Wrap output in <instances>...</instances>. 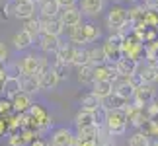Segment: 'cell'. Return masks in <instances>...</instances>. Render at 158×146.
<instances>
[{"instance_id": "obj_11", "label": "cell", "mask_w": 158, "mask_h": 146, "mask_svg": "<svg viewBox=\"0 0 158 146\" xmlns=\"http://www.w3.org/2000/svg\"><path fill=\"white\" fill-rule=\"evenodd\" d=\"M60 14V4L57 0H43L37 8V16L41 18H57Z\"/></svg>"}, {"instance_id": "obj_17", "label": "cell", "mask_w": 158, "mask_h": 146, "mask_svg": "<svg viewBox=\"0 0 158 146\" xmlns=\"http://www.w3.org/2000/svg\"><path fill=\"white\" fill-rule=\"evenodd\" d=\"M20 92H22L20 78H18V76H8V80H6L4 86H2V95L8 97V99H12V97L18 95Z\"/></svg>"}, {"instance_id": "obj_1", "label": "cell", "mask_w": 158, "mask_h": 146, "mask_svg": "<svg viewBox=\"0 0 158 146\" xmlns=\"http://www.w3.org/2000/svg\"><path fill=\"white\" fill-rule=\"evenodd\" d=\"M129 127V117H127L125 109H107V121H106V129L107 132L115 136H123Z\"/></svg>"}, {"instance_id": "obj_15", "label": "cell", "mask_w": 158, "mask_h": 146, "mask_svg": "<svg viewBox=\"0 0 158 146\" xmlns=\"http://www.w3.org/2000/svg\"><path fill=\"white\" fill-rule=\"evenodd\" d=\"M35 2L33 0H23V2H18V10H16V18L18 20H31L35 18Z\"/></svg>"}, {"instance_id": "obj_14", "label": "cell", "mask_w": 158, "mask_h": 146, "mask_svg": "<svg viewBox=\"0 0 158 146\" xmlns=\"http://www.w3.org/2000/svg\"><path fill=\"white\" fill-rule=\"evenodd\" d=\"M33 41H35V39L26 31V29H20L18 33H14L12 43H14V49H16V51H27V49L33 45Z\"/></svg>"}, {"instance_id": "obj_43", "label": "cell", "mask_w": 158, "mask_h": 146, "mask_svg": "<svg viewBox=\"0 0 158 146\" xmlns=\"http://www.w3.org/2000/svg\"><path fill=\"white\" fill-rule=\"evenodd\" d=\"M0 20H6V14H4V2L0 0Z\"/></svg>"}, {"instance_id": "obj_18", "label": "cell", "mask_w": 158, "mask_h": 146, "mask_svg": "<svg viewBox=\"0 0 158 146\" xmlns=\"http://www.w3.org/2000/svg\"><path fill=\"white\" fill-rule=\"evenodd\" d=\"M92 125H96V121H94V111L80 109V111L74 115V127H76V131H78V129H86V127H92Z\"/></svg>"}, {"instance_id": "obj_45", "label": "cell", "mask_w": 158, "mask_h": 146, "mask_svg": "<svg viewBox=\"0 0 158 146\" xmlns=\"http://www.w3.org/2000/svg\"><path fill=\"white\" fill-rule=\"evenodd\" d=\"M113 2H115V4H121V2H125V0H113Z\"/></svg>"}, {"instance_id": "obj_27", "label": "cell", "mask_w": 158, "mask_h": 146, "mask_svg": "<svg viewBox=\"0 0 158 146\" xmlns=\"http://www.w3.org/2000/svg\"><path fill=\"white\" fill-rule=\"evenodd\" d=\"M74 53H76V45H72V43H63V47L59 49V53L55 55V57L60 59V60H64L66 64H72Z\"/></svg>"}, {"instance_id": "obj_6", "label": "cell", "mask_w": 158, "mask_h": 146, "mask_svg": "<svg viewBox=\"0 0 158 146\" xmlns=\"http://www.w3.org/2000/svg\"><path fill=\"white\" fill-rule=\"evenodd\" d=\"M156 99V90H154V84H143V86L137 88L135 92V99H133V103H135L137 107H147L150 101Z\"/></svg>"}, {"instance_id": "obj_23", "label": "cell", "mask_w": 158, "mask_h": 146, "mask_svg": "<svg viewBox=\"0 0 158 146\" xmlns=\"http://www.w3.org/2000/svg\"><path fill=\"white\" fill-rule=\"evenodd\" d=\"M152 138H150L144 131H137L127 138V146H150Z\"/></svg>"}, {"instance_id": "obj_22", "label": "cell", "mask_w": 158, "mask_h": 146, "mask_svg": "<svg viewBox=\"0 0 158 146\" xmlns=\"http://www.w3.org/2000/svg\"><path fill=\"white\" fill-rule=\"evenodd\" d=\"M72 64H74L76 68L86 66V64H92V63H90V47H76V53H74V59H72Z\"/></svg>"}, {"instance_id": "obj_26", "label": "cell", "mask_w": 158, "mask_h": 146, "mask_svg": "<svg viewBox=\"0 0 158 146\" xmlns=\"http://www.w3.org/2000/svg\"><path fill=\"white\" fill-rule=\"evenodd\" d=\"M76 80L80 84H94V66L86 64V66L76 68Z\"/></svg>"}, {"instance_id": "obj_5", "label": "cell", "mask_w": 158, "mask_h": 146, "mask_svg": "<svg viewBox=\"0 0 158 146\" xmlns=\"http://www.w3.org/2000/svg\"><path fill=\"white\" fill-rule=\"evenodd\" d=\"M76 140V132L70 131L69 127H59L51 132V138H49V144L51 146H74Z\"/></svg>"}, {"instance_id": "obj_19", "label": "cell", "mask_w": 158, "mask_h": 146, "mask_svg": "<svg viewBox=\"0 0 158 146\" xmlns=\"http://www.w3.org/2000/svg\"><path fill=\"white\" fill-rule=\"evenodd\" d=\"M69 37H70V43L76 45V47H86V45H88V41H86V31H84V23L70 27V29H69Z\"/></svg>"}, {"instance_id": "obj_25", "label": "cell", "mask_w": 158, "mask_h": 146, "mask_svg": "<svg viewBox=\"0 0 158 146\" xmlns=\"http://www.w3.org/2000/svg\"><path fill=\"white\" fill-rule=\"evenodd\" d=\"M23 29H26V31L31 35L33 39H39V35L43 33V29H41V20H39L37 16L31 18V20H26V22H23Z\"/></svg>"}, {"instance_id": "obj_7", "label": "cell", "mask_w": 158, "mask_h": 146, "mask_svg": "<svg viewBox=\"0 0 158 146\" xmlns=\"http://www.w3.org/2000/svg\"><path fill=\"white\" fill-rule=\"evenodd\" d=\"M59 18L64 23V27L70 29V27L82 23V10H80V6H76V8H60Z\"/></svg>"}, {"instance_id": "obj_21", "label": "cell", "mask_w": 158, "mask_h": 146, "mask_svg": "<svg viewBox=\"0 0 158 146\" xmlns=\"http://www.w3.org/2000/svg\"><path fill=\"white\" fill-rule=\"evenodd\" d=\"M102 105H104V101H102L98 95H94L92 92L84 94L80 97V109H86V111H96V109H100Z\"/></svg>"}, {"instance_id": "obj_47", "label": "cell", "mask_w": 158, "mask_h": 146, "mask_svg": "<svg viewBox=\"0 0 158 146\" xmlns=\"http://www.w3.org/2000/svg\"><path fill=\"white\" fill-rule=\"evenodd\" d=\"M33 2H35V4H41V2H43V0H33Z\"/></svg>"}, {"instance_id": "obj_48", "label": "cell", "mask_w": 158, "mask_h": 146, "mask_svg": "<svg viewBox=\"0 0 158 146\" xmlns=\"http://www.w3.org/2000/svg\"><path fill=\"white\" fill-rule=\"evenodd\" d=\"M18 2H23V0H18Z\"/></svg>"}, {"instance_id": "obj_36", "label": "cell", "mask_w": 158, "mask_h": 146, "mask_svg": "<svg viewBox=\"0 0 158 146\" xmlns=\"http://www.w3.org/2000/svg\"><path fill=\"white\" fill-rule=\"evenodd\" d=\"M16 10H18V0H6V2H4V14H6V18H16Z\"/></svg>"}, {"instance_id": "obj_20", "label": "cell", "mask_w": 158, "mask_h": 146, "mask_svg": "<svg viewBox=\"0 0 158 146\" xmlns=\"http://www.w3.org/2000/svg\"><path fill=\"white\" fill-rule=\"evenodd\" d=\"M92 94H94V95H98L102 101H106L109 95H113V94H115V90H113V82H94Z\"/></svg>"}, {"instance_id": "obj_13", "label": "cell", "mask_w": 158, "mask_h": 146, "mask_svg": "<svg viewBox=\"0 0 158 146\" xmlns=\"http://www.w3.org/2000/svg\"><path fill=\"white\" fill-rule=\"evenodd\" d=\"M115 66H117L119 76H133V74H137V70H139V63L129 59V57L119 59L117 63H115Z\"/></svg>"}, {"instance_id": "obj_4", "label": "cell", "mask_w": 158, "mask_h": 146, "mask_svg": "<svg viewBox=\"0 0 158 146\" xmlns=\"http://www.w3.org/2000/svg\"><path fill=\"white\" fill-rule=\"evenodd\" d=\"M37 78H39V86H41V90H53V88H57L59 82H60L59 74L55 72L53 64H51L47 59H43V64H41V70H39Z\"/></svg>"}, {"instance_id": "obj_28", "label": "cell", "mask_w": 158, "mask_h": 146, "mask_svg": "<svg viewBox=\"0 0 158 146\" xmlns=\"http://www.w3.org/2000/svg\"><path fill=\"white\" fill-rule=\"evenodd\" d=\"M104 51H106V57H107V63H117L119 59H123V49L117 47V45H111V43H104Z\"/></svg>"}, {"instance_id": "obj_40", "label": "cell", "mask_w": 158, "mask_h": 146, "mask_svg": "<svg viewBox=\"0 0 158 146\" xmlns=\"http://www.w3.org/2000/svg\"><path fill=\"white\" fill-rule=\"evenodd\" d=\"M29 146H51L49 144V140H47V138H43V136H37L35 138V140L29 144Z\"/></svg>"}, {"instance_id": "obj_2", "label": "cell", "mask_w": 158, "mask_h": 146, "mask_svg": "<svg viewBox=\"0 0 158 146\" xmlns=\"http://www.w3.org/2000/svg\"><path fill=\"white\" fill-rule=\"evenodd\" d=\"M129 22V10L121 4H113L109 8L107 16H106V26L109 29V33H119L121 27Z\"/></svg>"}, {"instance_id": "obj_46", "label": "cell", "mask_w": 158, "mask_h": 146, "mask_svg": "<svg viewBox=\"0 0 158 146\" xmlns=\"http://www.w3.org/2000/svg\"><path fill=\"white\" fill-rule=\"evenodd\" d=\"M129 2H133V4H137V2H141V0H129Z\"/></svg>"}, {"instance_id": "obj_12", "label": "cell", "mask_w": 158, "mask_h": 146, "mask_svg": "<svg viewBox=\"0 0 158 146\" xmlns=\"http://www.w3.org/2000/svg\"><path fill=\"white\" fill-rule=\"evenodd\" d=\"M12 105H14V113H27L29 107L33 105L31 95L26 94V92H20L18 95L12 97Z\"/></svg>"}, {"instance_id": "obj_24", "label": "cell", "mask_w": 158, "mask_h": 146, "mask_svg": "<svg viewBox=\"0 0 158 146\" xmlns=\"http://www.w3.org/2000/svg\"><path fill=\"white\" fill-rule=\"evenodd\" d=\"M90 63H92V66L107 64V57H106L104 45H98V47H90Z\"/></svg>"}, {"instance_id": "obj_44", "label": "cell", "mask_w": 158, "mask_h": 146, "mask_svg": "<svg viewBox=\"0 0 158 146\" xmlns=\"http://www.w3.org/2000/svg\"><path fill=\"white\" fill-rule=\"evenodd\" d=\"M150 146H158V138H152V142H150Z\"/></svg>"}, {"instance_id": "obj_29", "label": "cell", "mask_w": 158, "mask_h": 146, "mask_svg": "<svg viewBox=\"0 0 158 146\" xmlns=\"http://www.w3.org/2000/svg\"><path fill=\"white\" fill-rule=\"evenodd\" d=\"M51 129H53V117H51L49 113H47L43 119H39L37 123H35V131H37L39 136H45L47 132H51Z\"/></svg>"}, {"instance_id": "obj_31", "label": "cell", "mask_w": 158, "mask_h": 146, "mask_svg": "<svg viewBox=\"0 0 158 146\" xmlns=\"http://www.w3.org/2000/svg\"><path fill=\"white\" fill-rule=\"evenodd\" d=\"M84 31H86V41H88V45H90V43H96V41L102 37V31L98 29V26H94V23H84Z\"/></svg>"}, {"instance_id": "obj_35", "label": "cell", "mask_w": 158, "mask_h": 146, "mask_svg": "<svg viewBox=\"0 0 158 146\" xmlns=\"http://www.w3.org/2000/svg\"><path fill=\"white\" fill-rule=\"evenodd\" d=\"M14 111V105H12V99L8 97H0V117H8V113Z\"/></svg>"}, {"instance_id": "obj_41", "label": "cell", "mask_w": 158, "mask_h": 146, "mask_svg": "<svg viewBox=\"0 0 158 146\" xmlns=\"http://www.w3.org/2000/svg\"><path fill=\"white\" fill-rule=\"evenodd\" d=\"M6 132H8V121L6 117H0V136H4Z\"/></svg>"}, {"instance_id": "obj_8", "label": "cell", "mask_w": 158, "mask_h": 146, "mask_svg": "<svg viewBox=\"0 0 158 146\" xmlns=\"http://www.w3.org/2000/svg\"><path fill=\"white\" fill-rule=\"evenodd\" d=\"M60 47H63V41H60V37H57V35H49V33H41L39 35V49L43 53L57 55Z\"/></svg>"}, {"instance_id": "obj_32", "label": "cell", "mask_w": 158, "mask_h": 146, "mask_svg": "<svg viewBox=\"0 0 158 146\" xmlns=\"http://www.w3.org/2000/svg\"><path fill=\"white\" fill-rule=\"evenodd\" d=\"M53 68L55 72L59 74L60 80H66V76H69V64L64 63V60H60V59H55V63H53Z\"/></svg>"}, {"instance_id": "obj_42", "label": "cell", "mask_w": 158, "mask_h": 146, "mask_svg": "<svg viewBox=\"0 0 158 146\" xmlns=\"http://www.w3.org/2000/svg\"><path fill=\"white\" fill-rule=\"evenodd\" d=\"M6 59H8V51H6V47L0 43V64L6 63Z\"/></svg>"}, {"instance_id": "obj_16", "label": "cell", "mask_w": 158, "mask_h": 146, "mask_svg": "<svg viewBox=\"0 0 158 146\" xmlns=\"http://www.w3.org/2000/svg\"><path fill=\"white\" fill-rule=\"evenodd\" d=\"M20 84H22V92H26L29 95L37 94L41 86H39V78L37 76H29V74H22L20 76Z\"/></svg>"}, {"instance_id": "obj_39", "label": "cell", "mask_w": 158, "mask_h": 146, "mask_svg": "<svg viewBox=\"0 0 158 146\" xmlns=\"http://www.w3.org/2000/svg\"><path fill=\"white\" fill-rule=\"evenodd\" d=\"M60 4V8H76L78 6V0H57Z\"/></svg>"}, {"instance_id": "obj_10", "label": "cell", "mask_w": 158, "mask_h": 146, "mask_svg": "<svg viewBox=\"0 0 158 146\" xmlns=\"http://www.w3.org/2000/svg\"><path fill=\"white\" fill-rule=\"evenodd\" d=\"M106 8V0H80L82 16L86 18H98Z\"/></svg>"}, {"instance_id": "obj_33", "label": "cell", "mask_w": 158, "mask_h": 146, "mask_svg": "<svg viewBox=\"0 0 158 146\" xmlns=\"http://www.w3.org/2000/svg\"><path fill=\"white\" fill-rule=\"evenodd\" d=\"M94 121H96V127H106V121H107V109L102 105L100 109H96L94 111Z\"/></svg>"}, {"instance_id": "obj_3", "label": "cell", "mask_w": 158, "mask_h": 146, "mask_svg": "<svg viewBox=\"0 0 158 146\" xmlns=\"http://www.w3.org/2000/svg\"><path fill=\"white\" fill-rule=\"evenodd\" d=\"M18 63V68H20V76L22 74H29V76H37L39 70H41V64H43V57L41 55H35V53H27L23 55Z\"/></svg>"}, {"instance_id": "obj_37", "label": "cell", "mask_w": 158, "mask_h": 146, "mask_svg": "<svg viewBox=\"0 0 158 146\" xmlns=\"http://www.w3.org/2000/svg\"><path fill=\"white\" fill-rule=\"evenodd\" d=\"M8 146H27V142L23 140L22 132H12L8 136Z\"/></svg>"}, {"instance_id": "obj_30", "label": "cell", "mask_w": 158, "mask_h": 146, "mask_svg": "<svg viewBox=\"0 0 158 146\" xmlns=\"http://www.w3.org/2000/svg\"><path fill=\"white\" fill-rule=\"evenodd\" d=\"M127 103H129V101H125L123 97H119L117 94H113V95H109L107 99L104 101V107L106 109H125Z\"/></svg>"}, {"instance_id": "obj_9", "label": "cell", "mask_w": 158, "mask_h": 146, "mask_svg": "<svg viewBox=\"0 0 158 146\" xmlns=\"http://www.w3.org/2000/svg\"><path fill=\"white\" fill-rule=\"evenodd\" d=\"M41 20V29H43V33H49V35H57V37H60V33L64 31V23L60 22V18H41L37 16Z\"/></svg>"}, {"instance_id": "obj_34", "label": "cell", "mask_w": 158, "mask_h": 146, "mask_svg": "<svg viewBox=\"0 0 158 146\" xmlns=\"http://www.w3.org/2000/svg\"><path fill=\"white\" fill-rule=\"evenodd\" d=\"M27 113H29V117H31V119L35 121V123H37L39 119H43L45 115H47V111H45V109L39 105V103H33V105L29 107V111H27Z\"/></svg>"}, {"instance_id": "obj_38", "label": "cell", "mask_w": 158, "mask_h": 146, "mask_svg": "<svg viewBox=\"0 0 158 146\" xmlns=\"http://www.w3.org/2000/svg\"><path fill=\"white\" fill-rule=\"evenodd\" d=\"M144 111H147V115H148V119H156L158 117V101L154 99V101H150L147 107H144Z\"/></svg>"}]
</instances>
